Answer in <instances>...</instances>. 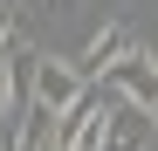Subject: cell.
<instances>
[{
  "label": "cell",
  "instance_id": "5b68a950",
  "mask_svg": "<svg viewBox=\"0 0 158 151\" xmlns=\"http://www.w3.org/2000/svg\"><path fill=\"white\" fill-rule=\"evenodd\" d=\"M151 124H158V117L131 110V103H110V117H103V144H96V151H144V144H151Z\"/></svg>",
  "mask_w": 158,
  "mask_h": 151
},
{
  "label": "cell",
  "instance_id": "277c9868",
  "mask_svg": "<svg viewBox=\"0 0 158 151\" xmlns=\"http://www.w3.org/2000/svg\"><path fill=\"white\" fill-rule=\"evenodd\" d=\"M131 55V35H124V21H103V28L83 41V55H76V76L83 83H103V69H117Z\"/></svg>",
  "mask_w": 158,
  "mask_h": 151
},
{
  "label": "cell",
  "instance_id": "7a4b0ae2",
  "mask_svg": "<svg viewBox=\"0 0 158 151\" xmlns=\"http://www.w3.org/2000/svg\"><path fill=\"white\" fill-rule=\"evenodd\" d=\"M103 89H110L117 103H131V110L158 117V55H151V48H131L117 69H103Z\"/></svg>",
  "mask_w": 158,
  "mask_h": 151
},
{
  "label": "cell",
  "instance_id": "8992f818",
  "mask_svg": "<svg viewBox=\"0 0 158 151\" xmlns=\"http://www.w3.org/2000/svg\"><path fill=\"white\" fill-rule=\"evenodd\" d=\"M14 48V0H0V55Z\"/></svg>",
  "mask_w": 158,
  "mask_h": 151
},
{
  "label": "cell",
  "instance_id": "6da1fadb",
  "mask_svg": "<svg viewBox=\"0 0 158 151\" xmlns=\"http://www.w3.org/2000/svg\"><path fill=\"white\" fill-rule=\"evenodd\" d=\"M110 103H117V96L103 89V83H89V89L76 96L62 117H55V137H48V151H96V144H103V117H110Z\"/></svg>",
  "mask_w": 158,
  "mask_h": 151
},
{
  "label": "cell",
  "instance_id": "3957f363",
  "mask_svg": "<svg viewBox=\"0 0 158 151\" xmlns=\"http://www.w3.org/2000/svg\"><path fill=\"white\" fill-rule=\"evenodd\" d=\"M89 83L76 76V62H62V55H41V69H35V110L41 117H62L76 96H83Z\"/></svg>",
  "mask_w": 158,
  "mask_h": 151
},
{
  "label": "cell",
  "instance_id": "52a82bcc",
  "mask_svg": "<svg viewBox=\"0 0 158 151\" xmlns=\"http://www.w3.org/2000/svg\"><path fill=\"white\" fill-rule=\"evenodd\" d=\"M151 55H158V48H151Z\"/></svg>",
  "mask_w": 158,
  "mask_h": 151
}]
</instances>
